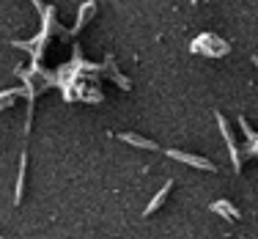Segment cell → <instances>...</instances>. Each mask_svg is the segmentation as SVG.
<instances>
[{
    "mask_svg": "<svg viewBox=\"0 0 258 239\" xmlns=\"http://www.w3.org/2000/svg\"><path fill=\"white\" fill-rule=\"evenodd\" d=\"M33 6H36L39 11H44V3H41V0H33Z\"/></svg>",
    "mask_w": 258,
    "mask_h": 239,
    "instance_id": "7",
    "label": "cell"
},
{
    "mask_svg": "<svg viewBox=\"0 0 258 239\" xmlns=\"http://www.w3.org/2000/svg\"><path fill=\"white\" fill-rule=\"evenodd\" d=\"M118 138L124 140V143H132V146H138V149H151V151L157 149V143H154V140H149V138H140V135H135V132H121Z\"/></svg>",
    "mask_w": 258,
    "mask_h": 239,
    "instance_id": "3",
    "label": "cell"
},
{
    "mask_svg": "<svg viewBox=\"0 0 258 239\" xmlns=\"http://www.w3.org/2000/svg\"><path fill=\"white\" fill-rule=\"evenodd\" d=\"M170 159H179V162H187V165H195V168H201V170H214V162H209V159L204 157H195V154H184V151L179 149H168L165 151Z\"/></svg>",
    "mask_w": 258,
    "mask_h": 239,
    "instance_id": "1",
    "label": "cell"
},
{
    "mask_svg": "<svg viewBox=\"0 0 258 239\" xmlns=\"http://www.w3.org/2000/svg\"><path fill=\"white\" fill-rule=\"evenodd\" d=\"M94 9H96V3L94 0H88V6H83V9H80V17H77V25H75V30H80L85 25V22H88V17L94 14Z\"/></svg>",
    "mask_w": 258,
    "mask_h": 239,
    "instance_id": "6",
    "label": "cell"
},
{
    "mask_svg": "<svg viewBox=\"0 0 258 239\" xmlns=\"http://www.w3.org/2000/svg\"><path fill=\"white\" fill-rule=\"evenodd\" d=\"M212 212L223 214L225 220H239V209H233L228 201H217V204H212Z\"/></svg>",
    "mask_w": 258,
    "mask_h": 239,
    "instance_id": "5",
    "label": "cell"
},
{
    "mask_svg": "<svg viewBox=\"0 0 258 239\" xmlns=\"http://www.w3.org/2000/svg\"><path fill=\"white\" fill-rule=\"evenodd\" d=\"M253 64H255V66H258V55H253Z\"/></svg>",
    "mask_w": 258,
    "mask_h": 239,
    "instance_id": "8",
    "label": "cell"
},
{
    "mask_svg": "<svg viewBox=\"0 0 258 239\" xmlns=\"http://www.w3.org/2000/svg\"><path fill=\"white\" fill-rule=\"evenodd\" d=\"M217 127H220V132H223L225 143H228V149H231L233 168L239 170V149H236V143H233V135H231V130H228V121H225V115H223V113H217Z\"/></svg>",
    "mask_w": 258,
    "mask_h": 239,
    "instance_id": "2",
    "label": "cell"
},
{
    "mask_svg": "<svg viewBox=\"0 0 258 239\" xmlns=\"http://www.w3.org/2000/svg\"><path fill=\"white\" fill-rule=\"evenodd\" d=\"M170 187H173V182H168V185H165V187H162V190H159V193L154 195V201H151V204H149V206H146V212H143V214H146V217H149V214H151V212H157V209H159V206H162V204H165V198H168V193H170Z\"/></svg>",
    "mask_w": 258,
    "mask_h": 239,
    "instance_id": "4",
    "label": "cell"
}]
</instances>
